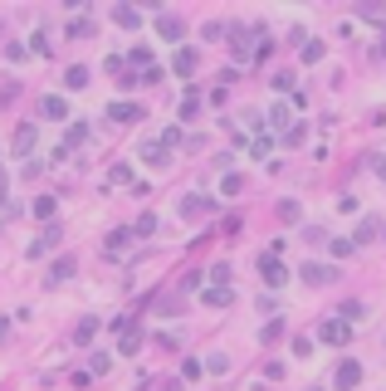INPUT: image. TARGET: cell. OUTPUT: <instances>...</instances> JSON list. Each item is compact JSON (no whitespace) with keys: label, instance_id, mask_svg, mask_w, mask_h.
Returning a JSON list of instances; mask_svg holds the SVG:
<instances>
[{"label":"cell","instance_id":"obj_1","mask_svg":"<svg viewBox=\"0 0 386 391\" xmlns=\"http://www.w3.org/2000/svg\"><path fill=\"white\" fill-rule=\"evenodd\" d=\"M259 274H264V284H269V289H284V284H289V269H284V259L274 254V250L259 254Z\"/></svg>","mask_w":386,"mask_h":391},{"label":"cell","instance_id":"obj_2","mask_svg":"<svg viewBox=\"0 0 386 391\" xmlns=\"http://www.w3.org/2000/svg\"><path fill=\"white\" fill-rule=\"evenodd\" d=\"M113 328H118V352H137V348H142V323H137L132 313L118 318Z\"/></svg>","mask_w":386,"mask_h":391},{"label":"cell","instance_id":"obj_3","mask_svg":"<svg viewBox=\"0 0 386 391\" xmlns=\"http://www.w3.org/2000/svg\"><path fill=\"white\" fill-rule=\"evenodd\" d=\"M347 338H352V323H347V318H333V323H323V328H318V343H333V348H343Z\"/></svg>","mask_w":386,"mask_h":391},{"label":"cell","instance_id":"obj_4","mask_svg":"<svg viewBox=\"0 0 386 391\" xmlns=\"http://www.w3.org/2000/svg\"><path fill=\"white\" fill-rule=\"evenodd\" d=\"M298 274H303V284H313V289H323V284H333V279H338V269H333V264H318V259H308Z\"/></svg>","mask_w":386,"mask_h":391},{"label":"cell","instance_id":"obj_5","mask_svg":"<svg viewBox=\"0 0 386 391\" xmlns=\"http://www.w3.org/2000/svg\"><path fill=\"white\" fill-rule=\"evenodd\" d=\"M142 161H147V166H167V161H172V142H167V137L142 142Z\"/></svg>","mask_w":386,"mask_h":391},{"label":"cell","instance_id":"obj_6","mask_svg":"<svg viewBox=\"0 0 386 391\" xmlns=\"http://www.w3.org/2000/svg\"><path fill=\"white\" fill-rule=\"evenodd\" d=\"M362 386V367L347 357V362H338V391H357Z\"/></svg>","mask_w":386,"mask_h":391},{"label":"cell","instance_id":"obj_7","mask_svg":"<svg viewBox=\"0 0 386 391\" xmlns=\"http://www.w3.org/2000/svg\"><path fill=\"white\" fill-rule=\"evenodd\" d=\"M210 210H215V201H210V196H186V201H181V215H186V220L210 215Z\"/></svg>","mask_w":386,"mask_h":391},{"label":"cell","instance_id":"obj_8","mask_svg":"<svg viewBox=\"0 0 386 391\" xmlns=\"http://www.w3.org/2000/svg\"><path fill=\"white\" fill-rule=\"evenodd\" d=\"M39 113H44L49 123H64V118H69V108H64V98H59V93H49V98L39 103Z\"/></svg>","mask_w":386,"mask_h":391},{"label":"cell","instance_id":"obj_9","mask_svg":"<svg viewBox=\"0 0 386 391\" xmlns=\"http://www.w3.org/2000/svg\"><path fill=\"white\" fill-rule=\"evenodd\" d=\"M59 235H64V230H59V225H49V230H44V235H39V240H34V245H30V259H39V254H44V250H54V245H59Z\"/></svg>","mask_w":386,"mask_h":391},{"label":"cell","instance_id":"obj_10","mask_svg":"<svg viewBox=\"0 0 386 391\" xmlns=\"http://www.w3.org/2000/svg\"><path fill=\"white\" fill-rule=\"evenodd\" d=\"M108 118H113V123H137L142 108L137 103H113V108H108Z\"/></svg>","mask_w":386,"mask_h":391},{"label":"cell","instance_id":"obj_11","mask_svg":"<svg viewBox=\"0 0 386 391\" xmlns=\"http://www.w3.org/2000/svg\"><path fill=\"white\" fill-rule=\"evenodd\" d=\"M156 34H167V39H181V34H186V25H181L176 15H156Z\"/></svg>","mask_w":386,"mask_h":391},{"label":"cell","instance_id":"obj_12","mask_svg":"<svg viewBox=\"0 0 386 391\" xmlns=\"http://www.w3.org/2000/svg\"><path fill=\"white\" fill-rule=\"evenodd\" d=\"M30 147H34V123H20V132H15V157H30Z\"/></svg>","mask_w":386,"mask_h":391},{"label":"cell","instance_id":"obj_13","mask_svg":"<svg viewBox=\"0 0 386 391\" xmlns=\"http://www.w3.org/2000/svg\"><path fill=\"white\" fill-rule=\"evenodd\" d=\"M172 69H176V74H196V49H176Z\"/></svg>","mask_w":386,"mask_h":391},{"label":"cell","instance_id":"obj_14","mask_svg":"<svg viewBox=\"0 0 386 391\" xmlns=\"http://www.w3.org/2000/svg\"><path fill=\"white\" fill-rule=\"evenodd\" d=\"M201 303L205 308H225L230 303V289H201Z\"/></svg>","mask_w":386,"mask_h":391},{"label":"cell","instance_id":"obj_15","mask_svg":"<svg viewBox=\"0 0 386 391\" xmlns=\"http://www.w3.org/2000/svg\"><path fill=\"white\" fill-rule=\"evenodd\" d=\"M64 88H88V69H83V64H74V69L64 74Z\"/></svg>","mask_w":386,"mask_h":391},{"label":"cell","instance_id":"obj_16","mask_svg":"<svg viewBox=\"0 0 386 391\" xmlns=\"http://www.w3.org/2000/svg\"><path fill=\"white\" fill-rule=\"evenodd\" d=\"M152 308H156V313H176V308H181V299H176V294H156V299H152Z\"/></svg>","mask_w":386,"mask_h":391},{"label":"cell","instance_id":"obj_17","mask_svg":"<svg viewBox=\"0 0 386 391\" xmlns=\"http://www.w3.org/2000/svg\"><path fill=\"white\" fill-rule=\"evenodd\" d=\"M132 245V230H113V240H108V254H123Z\"/></svg>","mask_w":386,"mask_h":391},{"label":"cell","instance_id":"obj_18","mask_svg":"<svg viewBox=\"0 0 386 391\" xmlns=\"http://www.w3.org/2000/svg\"><path fill=\"white\" fill-rule=\"evenodd\" d=\"M230 284V264H210V289H225Z\"/></svg>","mask_w":386,"mask_h":391},{"label":"cell","instance_id":"obj_19","mask_svg":"<svg viewBox=\"0 0 386 391\" xmlns=\"http://www.w3.org/2000/svg\"><path fill=\"white\" fill-rule=\"evenodd\" d=\"M69 274H74V259H59V264H54V269H49V284H64V279H69Z\"/></svg>","mask_w":386,"mask_h":391},{"label":"cell","instance_id":"obj_20","mask_svg":"<svg viewBox=\"0 0 386 391\" xmlns=\"http://www.w3.org/2000/svg\"><path fill=\"white\" fill-rule=\"evenodd\" d=\"M113 20H118L123 30H137V20H142V15H137L132 6H118V15H113Z\"/></svg>","mask_w":386,"mask_h":391},{"label":"cell","instance_id":"obj_21","mask_svg":"<svg viewBox=\"0 0 386 391\" xmlns=\"http://www.w3.org/2000/svg\"><path fill=\"white\" fill-rule=\"evenodd\" d=\"M196 108H201V93H196V88H186V103H181V118H186V123L196 118Z\"/></svg>","mask_w":386,"mask_h":391},{"label":"cell","instance_id":"obj_22","mask_svg":"<svg viewBox=\"0 0 386 391\" xmlns=\"http://www.w3.org/2000/svg\"><path fill=\"white\" fill-rule=\"evenodd\" d=\"M303 137H308V123H294V128H289V132H284V147H298V142H303Z\"/></svg>","mask_w":386,"mask_h":391},{"label":"cell","instance_id":"obj_23","mask_svg":"<svg viewBox=\"0 0 386 391\" xmlns=\"http://www.w3.org/2000/svg\"><path fill=\"white\" fill-rule=\"evenodd\" d=\"M327 250H333V254H338V259H347V254H352V250H357V240H327Z\"/></svg>","mask_w":386,"mask_h":391},{"label":"cell","instance_id":"obj_24","mask_svg":"<svg viewBox=\"0 0 386 391\" xmlns=\"http://www.w3.org/2000/svg\"><path fill=\"white\" fill-rule=\"evenodd\" d=\"M93 332H98V318H83V323H79V332H74V338H79V343H88Z\"/></svg>","mask_w":386,"mask_h":391},{"label":"cell","instance_id":"obj_25","mask_svg":"<svg viewBox=\"0 0 386 391\" xmlns=\"http://www.w3.org/2000/svg\"><path fill=\"white\" fill-rule=\"evenodd\" d=\"M343 318H347V323H362L367 308H362V303H343Z\"/></svg>","mask_w":386,"mask_h":391},{"label":"cell","instance_id":"obj_26","mask_svg":"<svg viewBox=\"0 0 386 391\" xmlns=\"http://www.w3.org/2000/svg\"><path fill=\"white\" fill-rule=\"evenodd\" d=\"M128 64H152V49H147V44H137V49L128 54Z\"/></svg>","mask_w":386,"mask_h":391},{"label":"cell","instance_id":"obj_27","mask_svg":"<svg viewBox=\"0 0 386 391\" xmlns=\"http://www.w3.org/2000/svg\"><path fill=\"white\" fill-rule=\"evenodd\" d=\"M88 34H93V25H88V20H83V25H79V20L69 25V39H88Z\"/></svg>","mask_w":386,"mask_h":391},{"label":"cell","instance_id":"obj_28","mask_svg":"<svg viewBox=\"0 0 386 391\" xmlns=\"http://www.w3.org/2000/svg\"><path fill=\"white\" fill-rule=\"evenodd\" d=\"M79 142H88V128H83V123L69 128V147H79Z\"/></svg>","mask_w":386,"mask_h":391},{"label":"cell","instance_id":"obj_29","mask_svg":"<svg viewBox=\"0 0 386 391\" xmlns=\"http://www.w3.org/2000/svg\"><path fill=\"white\" fill-rule=\"evenodd\" d=\"M34 215H39V220L54 215V196H39V201H34Z\"/></svg>","mask_w":386,"mask_h":391},{"label":"cell","instance_id":"obj_30","mask_svg":"<svg viewBox=\"0 0 386 391\" xmlns=\"http://www.w3.org/2000/svg\"><path fill=\"white\" fill-rule=\"evenodd\" d=\"M357 15H362V20H386V6H362Z\"/></svg>","mask_w":386,"mask_h":391},{"label":"cell","instance_id":"obj_31","mask_svg":"<svg viewBox=\"0 0 386 391\" xmlns=\"http://www.w3.org/2000/svg\"><path fill=\"white\" fill-rule=\"evenodd\" d=\"M279 220H298V201H284L279 205Z\"/></svg>","mask_w":386,"mask_h":391},{"label":"cell","instance_id":"obj_32","mask_svg":"<svg viewBox=\"0 0 386 391\" xmlns=\"http://www.w3.org/2000/svg\"><path fill=\"white\" fill-rule=\"evenodd\" d=\"M372 172H376V177L386 181V157H372Z\"/></svg>","mask_w":386,"mask_h":391},{"label":"cell","instance_id":"obj_33","mask_svg":"<svg viewBox=\"0 0 386 391\" xmlns=\"http://www.w3.org/2000/svg\"><path fill=\"white\" fill-rule=\"evenodd\" d=\"M381 54H386V44H381Z\"/></svg>","mask_w":386,"mask_h":391}]
</instances>
